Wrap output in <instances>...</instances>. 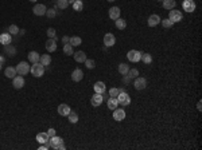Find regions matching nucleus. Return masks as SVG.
I'll return each mask as SVG.
<instances>
[{"label": "nucleus", "instance_id": "4", "mask_svg": "<svg viewBox=\"0 0 202 150\" xmlns=\"http://www.w3.org/2000/svg\"><path fill=\"white\" fill-rule=\"evenodd\" d=\"M142 54L143 52H140V51H138V50H131V51H128V54H127V58L129 59V62L138 63V62H140Z\"/></svg>", "mask_w": 202, "mask_h": 150}, {"label": "nucleus", "instance_id": "17", "mask_svg": "<svg viewBox=\"0 0 202 150\" xmlns=\"http://www.w3.org/2000/svg\"><path fill=\"white\" fill-rule=\"evenodd\" d=\"M109 17L112 20H117L120 17V8L119 7H112L109 9Z\"/></svg>", "mask_w": 202, "mask_h": 150}, {"label": "nucleus", "instance_id": "54", "mask_svg": "<svg viewBox=\"0 0 202 150\" xmlns=\"http://www.w3.org/2000/svg\"><path fill=\"white\" fill-rule=\"evenodd\" d=\"M158 1H162V0H158Z\"/></svg>", "mask_w": 202, "mask_h": 150}, {"label": "nucleus", "instance_id": "31", "mask_svg": "<svg viewBox=\"0 0 202 150\" xmlns=\"http://www.w3.org/2000/svg\"><path fill=\"white\" fill-rule=\"evenodd\" d=\"M129 71V66L125 63H120L119 64V72H120L121 75H127Z\"/></svg>", "mask_w": 202, "mask_h": 150}, {"label": "nucleus", "instance_id": "49", "mask_svg": "<svg viewBox=\"0 0 202 150\" xmlns=\"http://www.w3.org/2000/svg\"><path fill=\"white\" fill-rule=\"evenodd\" d=\"M46 149H47V146H46V145H42V146L39 147V150H46Z\"/></svg>", "mask_w": 202, "mask_h": 150}, {"label": "nucleus", "instance_id": "5", "mask_svg": "<svg viewBox=\"0 0 202 150\" xmlns=\"http://www.w3.org/2000/svg\"><path fill=\"white\" fill-rule=\"evenodd\" d=\"M117 102H119V105H121V106H129V103H131V97H129L125 91L119 92Z\"/></svg>", "mask_w": 202, "mask_h": 150}, {"label": "nucleus", "instance_id": "16", "mask_svg": "<svg viewBox=\"0 0 202 150\" xmlns=\"http://www.w3.org/2000/svg\"><path fill=\"white\" fill-rule=\"evenodd\" d=\"M11 40H12V38H11V33H1L0 35V43L3 46H7V44H11Z\"/></svg>", "mask_w": 202, "mask_h": 150}, {"label": "nucleus", "instance_id": "6", "mask_svg": "<svg viewBox=\"0 0 202 150\" xmlns=\"http://www.w3.org/2000/svg\"><path fill=\"white\" fill-rule=\"evenodd\" d=\"M182 17H183V15H182V12L181 11H178V9H170V14H168V19L171 20L173 23H177V22H181L182 20Z\"/></svg>", "mask_w": 202, "mask_h": 150}, {"label": "nucleus", "instance_id": "52", "mask_svg": "<svg viewBox=\"0 0 202 150\" xmlns=\"http://www.w3.org/2000/svg\"><path fill=\"white\" fill-rule=\"evenodd\" d=\"M30 1H37V0H30Z\"/></svg>", "mask_w": 202, "mask_h": 150}, {"label": "nucleus", "instance_id": "35", "mask_svg": "<svg viewBox=\"0 0 202 150\" xmlns=\"http://www.w3.org/2000/svg\"><path fill=\"white\" fill-rule=\"evenodd\" d=\"M67 6H69V0H58L57 1V7L61 9H66Z\"/></svg>", "mask_w": 202, "mask_h": 150}, {"label": "nucleus", "instance_id": "15", "mask_svg": "<svg viewBox=\"0 0 202 150\" xmlns=\"http://www.w3.org/2000/svg\"><path fill=\"white\" fill-rule=\"evenodd\" d=\"M82 78H84V72H82L81 68H76L73 72H72V79H73L74 82L82 81Z\"/></svg>", "mask_w": 202, "mask_h": 150}, {"label": "nucleus", "instance_id": "48", "mask_svg": "<svg viewBox=\"0 0 202 150\" xmlns=\"http://www.w3.org/2000/svg\"><path fill=\"white\" fill-rule=\"evenodd\" d=\"M201 106H202V103H201V102H198V103H197V108H198V110H201V108H202Z\"/></svg>", "mask_w": 202, "mask_h": 150}, {"label": "nucleus", "instance_id": "8", "mask_svg": "<svg viewBox=\"0 0 202 150\" xmlns=\"http://www.w3.org/2000/svg\"><path fill=\"white\" fill-rule=\"evenodd\" d=\"M135 89L136 90H144L147 87V81L144 78H135Z\"/></svg>", "mask_w": 202, "mask_h": 150}, {"label": "nucleus", "instance_id": "30", "mask_svg": "<svg viewBox=\"0 0 202 150\" xmlns=\"http://www.w3.org/2000/svg\"><path fill=\"white\" fill-rule=\"evenodd\" d=\"M63 52H65V55H73V54H74L73 46H72L70 43H66V44H63Z\"/></svg>", "mask_w": 202, "mask_h": 150}, {"label": "nucleus", "instance_id": "37", "mask_svg": "<svg viewBox=\"0 0 202 150\" xmlns=\"http://www.w3.org/2000/svg\"><path fill=\"white\" fill-rule=\"evenodd\" d=\"M84 63H85V66H86V68H89V70H93L96 67V62L93 60V59H86Z\"/></svg>", "mask_w": 202, "mask_h": 150}, {"label": "nucleus", "instance_id": "45", "mask_svg": "<svg viewBox=\"0 0 202 150\" xmlns=\"http://www.w3.org/2000/svg\"><path fill=\"white\" fill-rule=\"evenodd\" d=\"M69 39H70V38H69V36H62V42H63V44H66V43H69Z\"/></svg>", "mask_w": 202, "mask_h": 150}, {"label": "nucleus", "instance_id": "23", "mask_svg": "<svg viewBox=\"0 0 202 150\" xmlns=\"http://www.w3.org/2000/svg\"><path fill=\"white\" fill-rule=\"evenodd\" d=\"M159 23H160L159 15H151V16L148 17V25L150 27H155V25H158Z\"/></svg>", "mask_w": 202, "mask_h": 150}, {"label": "nucleus", "instance_id": "44", "mask_svg": "<svg viewBox=\"0 0 202 150\" xmlns=\"http://www.w3.org/2000/svg\"><path fill=\"white\" fill-rule=\"evenodd\" d=\"M47 134H49V137H54L55 135V129H49Z\"/></svg>", "mask_w": 202, "mask_h": 150}, {"label": "nucleus", "instance_id": "2", "mask_svg": "<svg viewBox=\"0 0 202 150\" xmlns=\"http://www.w3.org/2000/svg\"><path fill=\"white\" fill-rule=\"evenodd\" d=\"M30 72L35 78H41V76H43V74H45V66L41 64L39 62H38V63H32V67L30 68Z\"/></svg>", "mask_w": 202, "mask_h": 150}, {"label": "nucleus", "instance_id": "13", "mask_svg": "<svg viewBox=\"0 0 202 150\" xmlns=\"http://www.w3.org/2000/svg\"><path fill=\"white\" fill-rule=\"evenodd\" d=\"M183 9L186 12H193L195 9V3H194V0H183Z\"/></svg>", "mask_w": 202, "mask_h": 150}, {"label": "nucleus", "instance_id": "36", "mask_svg": "<svg viewBox=\"0 0 202 150\" xmlns=\"http://www.w3.org/2000/svg\"><path fill=\"white\" fill-rule=\"evenodd\" d=\"M67 117H69V122H72V123H77V122H78V115H77L76 113H73V111H70Z\"/></svg>", "mask_w": 202, "mask_h": 150}, {"label": "nucleus", "instance_id": "51", "mask_svg": "<svg viewBox=\"0 0 202 150\" xmlns=\"http://www.w3.org/2000/svg\"><path fill=\"white\" fill-rule=\"evenodd\" d=\"M1 67H3V64H0V70H1Z\"/></svg>", "mask_w": 202, "mask_h": 150}, {"label": "nucleus", "instance_id": "24", "mask_svg": "<svg viewBox=\"0 0 202 150\" xmlns=\"http://www.w3.org/2000/svg\"><path fill=\"white\" fill-rule=\"evenodd\" d=\"M16 68H15V67H7L6 70H4V75H6L7 78H15V76H16Z\"/></svg>", "mask_w": 202, "mask_h": 150}, {"label": "nucleus", "instance_id": "22", "mask_svg": "<svg viewBox=\"0 0 202 150\" xmlns=\"http://www.w3.org/2000/svg\"><path fill=\"white\" fill-rule=\"evenodd\" d=\"M93 89H94V91L98 92V94H102L104 91H107V87H105L104 82H96L94 86H93Z\"/></svg>", "mask_w": 202, "mask_h": 150}, {"label": "nucleus", "instance_id": "27", "mask_svg": "<svg viewBox=\"0 0 202 150\" xmlns=\"http://www.w3.org/2000/svg\"><path fill=\"white\" fill-rule=\"evenodd\" d=\"M39 63L43 64V66H49V64L51 63V56L49 55V54H43L39 58Z\"/></svg>", "mask_w": 202, "mask_h": 150}, {"label": "nucleus", "instance_id": "46", "mask_svg": "<svg viewBox=\"0 0 202 150\" xmlns=\"http://www.w3.org/2000/svg\"><path fill=\"white\" fill-rule=\"evenodd\" d=\"M4 62H6V58L0 55V64H4Z\"/></svg>", "mask_w": 202, "mask_h": 150}, {"label": "nucleus", "instance_id": "19", "mask_svg": "<svg viewBox=\"0 0 202 150\" xmlns=\"http://www.w3.org/2000/svg\"><path fill=\"white\" fill-rule=\"evenodd\" d=\"M49 139H50V137H49L47 133H38L37 134V141L39 142V143H42V145L47 143Z\"/></svg>", "mask_w": 202, "mask_h": 150}, {"label": "nucleus", "instance_id": "25", "mask_svg": "<svg viewBox=\"0 0 202 150\" xmlns=\"http://www.w3.org/2000/svg\"><path fill=\"white\" fill-rule=\"evenodd\" d=\"M39 58H41V55L37 52V51H31V52H28V60H30L31 63H38V62H39Z\"/></svg>", "mask_w": 202, "mask_h": 150}, {"label": "nucleus", "instance_id": "53", "mask_svg": "<svg viewBox=\"0 0 202 150\" xmlns=\"http://www.w3.org/2000/svg\"><path fill=\"white\" fill-rule=\"evenodd\" d=\"M108 1H115V0H108Z\"/></svg>", "mask_w": 202, "mask_h": 150}, {"label": "nucleus", "instance_id": "38", "mask_svg": "<svg viewBox=\"0 0 202 150\" xmlns=\"http://www.w3.org/2000/svg\"><path fill=\"white\" fill-rule=\"evenodd\" d=\"M129 76V79H135V78H138V75H139V71L136 68H131L128 71V74H127Z\"/></svg>", "mask_w": 202, "mask_h": 150}, {"label": "nucleus", "instance_id": "14", "mask_svg": "<svg viewBox=\"0 0 202 150\" xmlns=\"http://www.w3.org/2000/svg\"><path fill=\"white\" fill-rule=\"evenodd\" d=\"M115 43H116V38L113 33H107V35L104 36V44L107 46V47H112Z\"/></svg>", "mask_w": 202, "mask_h": 150}, {"label": "nucleus", "instance_id": "47", "mask_svg": "<svg viewBox=\"0 0 202 150\" xmlns=\"http://www.w3.org/2000/svg\"><path fill=\"white\" fill-rule=\"evenodd\" d=\"M128 82H129V76L125 75V76H124V83H128Z\"/></svg>", "mask_w": 202, "mask_h": 150}, {"label": "nucleus", "instance_id": "40", "mask_svg": "<svg viewBox=\"0 0 202 150\" xmlns=\"http://www.w3.org/2000/svg\"><path fill=\"white\" fill-rule=\"evenodd\" d=\"M8 31L11 32V35H16V33H19V28H18V25H15V24H11L10 25V28H8Z\"/></svg>", "mask_w": 202, "mask_h": 150}, {"label": "nucleus", "instance_id": "7", "mask_svg": "<svg viewBox=\"0 0 202 150\" xmlns=\"http://www.w3.org/2000/svg\"><path fill=\"white\" fill-rule=\"evenodd\" d=\"M46 11H47V8H46L45 4H35V7H34L32 12L37 16H43V15H46Z\"/></svg>", "mask_w": 202, "mask_h": 150}, {"label": "nucleus", "instance_id": "10", "mask_svg": "<svg viewBox=\"0 0 202 150\" xmlns=\"http://www.w3.org/2000/svg\"><path fill=\"white\" fill-rule=\"evenodd\" d=\"M124 118H125V111L123 110V108H115L113 110V119L115 121H123Z\"/></svg>", "mask_w": 202, "mask_h": 150}, {"label": "nucleus", "instance_id": "1", "mask_svg": "<svg viewBox=\"0 0 202 150\" xmlns=\"http://www.w3.org/2000/svg\"><path fill=\"white\" fill-rule=\"evenodd\" d=\"M47 147H53V149H57V150H65L66 147H65V143H63V139L61 138V137H50V139H49L47 143H45Z\"/></svg>", "mask_w": 202, "mask_h": 150}, {"label": "nucleus", "instance_id": "9", "mask_svg": "<svg viewBox=\"0 0 202 150\" xmlns=\"http://www.w3.org/2000/svg\"><path fill=\"white\" fill-rule=\"evenodd\" d=\"M102 94H98V92H96L94 95L92 97V99H90V103H92L93 107H98V106L102 103Z\"/></svg>", "mask_w": 202, "mask_h": 150}, {"label": "nucleus", "instance_id": "42", "mask_svg": "<svg viewBox=\"0 0 202 150\" xmlns=\"http://www.w3.org/2000/svg\"><path fill=\"white\" fill-rule=\"evenodd\" d=\"M47 36L50 39H55V30L54 28H49L47 30Z\"/></svg>", "mask_w": 202, "mask_h": 150}, {"label": "nucleus", "instance_id": "20", "mask_svg": "<svg viewBox=\"0 0 202 150\" xmlns=\"http://www.w3.org/2000/svg\"><path fill=\"white\" fill-rule=\"evenodd\" d=\"M46 50L49 51V52H54V51L57 50V43H55V39H49L47 42H46Z\"/></svg>", "mask_w": 202, "mask_h": 150}, {"label": "nucleus", "instance_id": "50", "mask_svg": "<svg viewBox=\"0 0 202 150\" xmlns=\"http://www.w3.org/2000/svg\"><path fill=\"white\" fill-rule=\"evenodd\" d=\"M74 1H76V0H69V4H70V3H72V4H73V3H74Z\"/></svg>", "mask_w": 202, "mask_h": 150}, {"label": "nucleus", "instance_id": "29", "mask_svg": "<svg viewBox=\"0 0 202 150\" xmlns=\"http://www.w3.org/2000/svg\"><path fill=\"white\" fill-rule=\"evenodd\" d=\"M69 43H70L72 46H81V43H82V39L80 38V36H72L70 39H69Z\"/></svg>", "mask_w": 202, "mask_h": 150}, {"label": "nucleus", "instance_id": "11", "mask_svg": "<svg viewBox=\"0 0 202 150\" xmlns=\"http://www.w3.org/2000/svg\"><path fill=\"white\" fill-rule=\"evenodd\" d=\"M70 111H72L70 107H69V105H66V103H62V105L58 106V114L62 115V117H67Z\"/></svg>", "mask_w": 202, "mask_h": 150}, {"label": "nucleus", "instance_id": "43", "mask_svg": "<svg viewBox=\"0 0 202 150\" xmlns=\"http://www.w3.org/2000/svg\"><path fill=\"white\" fill-rule=\"evenodd\" d=\"M109 95H111V97H113V98H117V95H119V89H116V87L111 89V90H109Z\"/></svg>", "mask_w": 202, "mask_h": 150}, {"label": "nucleus", "instance_id": "28", "mask_svg": "<svg viewBox=\"0 0 202 150\" xmlns=\"http://www.w3.org/2000/svg\"><path fill=\"white\" fill-rule=\"evenodd\" d=\"M4 51H6V52L10 56H15V55H16V48H15L12 44H7V46H4Z\"/></svg>", "mask_w": 202, "mask_h": 150}, {"label": "nucleus", "instance_id": "32", "mask_svg": "<svg viewBox=\"0 0 202 150\" xmlns=\"http://www.w3.org/2000/svg\"><path fill=\"white\" fill-rule=\"evenodd\" d=\"M82 8H84V3H82L81 0H76V1L73 3V9L74 11L80 12V11H82Z\"/></svg>", "mask_w": 202, "mask_h": 150}, {"label": "nucleus", "instance_id": "41", "mask_svg": "<svg viewBox=\"0 0 202 150\" xmlns=\"http://www.w3.org/2000/svg\"><path fill=\"white\" fill-rule=\"evenodd\" d=\"M55 15H57V11L54 8H50V9H47V11H46V16L50 17V19H53Z\"/></svg>", "mask_w": 202, "mask_h": 150}, {"label": "nucleus", "instance_id": "3", "mask_svg": "<svg viewBox=\"0 0 202 150\" xmlns=\"http://www.w3.org/2000/svg\"><path fill=\"white\" fill-rule=\"evenodd\" d=\"M15 68H16V72H18V75H26V74H28V72H30V64L27 63V62H20L19 64H18L16 67H15Z\"/></svg>", "mask_w": 202, "mask_h": 150}, {"label": "nucleus", "instance_id": "12", "mask_svg": "<svg viewBox=\"0 0 202 150\" xmlns=\"http://www.w3.org/2000/svg\"><path fill=\"white\" fill-rule=\"evenodd\" d=\"M12 86H14L15 89H22V87L24 86V78H23L22 75L12 78Z\"/></svg>", "mask_w": 202, "mask_h": 150}, {"label": "nucleus", "instance_id": "21", "mask_svg": "<svg viewBox=\"0 0 202 150\" xmlns=\"http://www.w3.org/2000/svg\"><path fill=\"white\" fill-rule=\"evenodd\" d=\"M107 105H108V108L109 110H115V108H117L119 107V102H117V98H113V97H111L109 99L107 100Z\"/></svg>", "mask_w": 202, "mask_h": 150}, {"label": "nucleus", "instance_id": "39", "mask_svg": "<svg viewBox=\"0 0 202 150\" xmlns=\"http://www.w3.org/2000/svg\"><path fill=\"white\" fill-rule=\"evenodd\" d=\"M160 22H162V25L164 28H170V27H173V24H174L170 19H163V20H160Z\"/></svg>", "mask_w": 202, "mask_h": 150}, {"label": "nucleus", "instance_id": "33", "mask_svg": "<svg viewBox=\"0 0 202 150\" xmlns=\"http://www.w3.org/2000/svg\"><path fill=\"white\" fill-rule=\"evenodd\" d=\"M115 24H116V27H117L119 30H124V28L127 27V22L124 19H121V17H119V19L116 20Z\"/></svg>", "mask_w": 202, "mask_h": 150}, {"label": "nucleus", "instance_id": "34", "mask_svg": "<svg viewBox=\"0 0 202 150\" xmlns=\"http://www.w3.org/2000/svg\"><path fill=\"white\" fill-rule=\"evenodd\" d=\"M140 60H143V63H146V64H150L152 62V56L150 55V54H142V58H140Z\"/></svg>", "mask_w": 202, "mask_h": 150}, {"label": "nucleus", "instance_id": "26", "mask_svg": "<svg viewBox=\"0 0 202 150\" xmlns=\"http://www.w3.org/2000/svg\"><path fill=\"white\" fill-rule=\"evenodd\" d=\"M177 3L175 0H163V8L164 9H174Z\"/></svg>", "mask_w": 202, "mask_h": 150}, {"label": "nucleus", "instance_id": "18", "mask_svg": "<svg viewBox=\"0 0 202 150\" xmlns=\"http://www.w3.org/2000/svg\"><path fill=\"white\" fill-rule=\"evenodd\" d=\"M74 60L78 62V63H84L85 60H86V54L84 52V51H78V52H74Z\"/></svg>", "mask_w": 202, "mask_h": 150}]
</instances>
